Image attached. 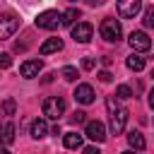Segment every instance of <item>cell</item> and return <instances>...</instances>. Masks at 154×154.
I'll use <instances>...</instances> for the list:
<instances>
[{
  "instance_id": "1",
  "label": "cell",
  "mask_w": 154,
  "mask_h": 154,
  "mask_svg": "<svg viewBox=\"0 0 154 154\" xmlns=\"http://www.w3.org/2000/svg\"><path fill=\"white\" fill-rule=\"evenodd\" d=\"M99 34H101V38H106V41L116 43V41L123 36V26H120V22H118V19L106 17V19L101 22V26H99Z\"/></svg>"
},
{
  "instance_id": "2",
  "label": "cell",
  "mask_w": 154,
  "mask_h": 154,
  "mask_svg": "<svg viewBox=\"0 0 154 154\" xmlns=\"http://www.w3.org/2000/svg\"><path fill=\"white\" fill-rule=\"evenodd\" d=\"M19 29V17L14 12H0V38H10Z\"/></svg>"
},
{
  "instance_id": "3",
  "label": "cell",
  "mask_w": 154,
  "mask_h": 154,
  "mask_svg": "<svg viewBox=\"0 0 154 154\" xmlns=\"http://www.w3.org/2000/svg\"><path fill=\"white\" fill-rule=\"evenodd\" d=\"M63 113H65V99H60V96H51V99L43 101V116H46V118L58 120Z\"/></svg>"
},
{
  "instance_id": "4",
  "label": "cell",
  "mask_w": 154,
  "mask_h": 154,
  "mask_svg": "<svg viewBox=\"0 0 154 154\" xmlns=\"http://www.w3.org/2000/svg\"><path fill=\"white\" fill-rule=\"evenodd\" d=\"M58 24H63V14L58 10H46L36 17V26L38 29H55Z\"/></svg>"
},
{
  "instance_id": "5",
  "label": "cell",
  "mask_w": 154,
  "mask_h": 154,
  "mask_svg": "<svg viewBox=\"0 0 154 154\" xmlns=\"http://www.w3.org/2000/svg\"><path fill=\"white\" fill-rule=\"evenodd\" d=\"M140 10H142V2H140V0H120V2L116 5L118 17H123V19H132Z\"/></svg>"
},
{
  "instance_id": "6",
  "label": "cell",
  "mask_w": 154,
  "mask_h": 154,
  "mask_svg": "<svg viewBox=\"0 0 154 154\" xmlns=\"http://www.w3.org/2000/svg\"><path fill=\"white\" fill-rule=\"evenodd\" d=\"M91 34H94V26H91L89 22H77V24L72 26V38H75L77 43L91 41Z\"/></svg>"
},
{
  "instance_id": "7",
  "label": "cell",
  "mask_w": 154,
  "mask_h": 154,
  "mask_svg": "<svg viewBox=\"0 0 154 154\" xmlns=\"http://www.w3.org/2000/svg\"><path fill=\"white\" fill-rule=\"evenodd\" d=\"M130 46H132L135 53H144V51L152 48V38H149L144 31H132V34H130Z\"/></svg>"
},
{
  "instance_id": "8",
  "label": "cell",
  "mask_w": 154,
  "mask_h": 154,
  "mask_svg": "<svg viewBox=\"0 0 154 154\" xmlns=\"http://www.w3.org/2000/svg\"><path fill=\"white\" fill-rule=\"evenodd\" d=\"M84 135L89 140H94V142H103L106 140V125L101 120H89L87 128H84Z\"/></svg>"
},
{
  "instance_id": "9",
  "label": "cell",
  "mask_w": 154,
  "mask_h": 154,
  "mask_svg": "<svg viewBox=\"0 0 154 154\" xmlns=\"http://www.w3.org/2000/svg\"><path fill=\"white\" fill-rule=\"evenodd\" d=\"M125 123H128V108H116L111 113V132L120 135L125 130Z\"/></svg>"
},
{
  "instance_id": "10",
  "label": "cell",
  "mask_w": 154,
  "mask_h": 154,
  "mask_svg": "<svg viewBox=\"0 0 154 154\" xmlns=\"http://www.w3.org/2000/svg\"><path fill=\"white\" fill-rule=\"evenodd\" d=\"M75 99H77L79 103L89 106V103L94 101V89H91V84H77V89H75Z\"/></svg>"
},
{
  "instance_id": "11",
  "label": "cell",
  "mask_w": 154,
  "mask_h": 154,
  "mask_svg": "<svg viewBox=\"0 0 154 154\" xmlns=\"http://www.w3.org/2000/svg\"><path fill=\"white\" fill-rule=\"evenodd\" d=\"M19 72H22V77H26V79L36 77V75L41 72V60H26V63H22Z\"/></svg>"
},
{
  "instance_id": "12",
  "label": "cell",
  "mask_w": 154,
  "mask_h": 154,
  "mask_svg": "<svg viewBox=\"0 0 154 154\" xmlns=\"http://www.w3.org/2000/svg\"><path fill=\"white\" fill-rule=\"evenodd\" d=\"M128 144L132 147V152H142L147 147V142H144V137H142L140 130H130L128 132Z\"/></svg>"
},
{
  "instance_id": "13",
  "label": "cell",
  "mask_w": 154,
  "mask_h": 154,
  "mask_svg": "<svg viewBox=\"0 0 154 154\" xmlns=\"http://www.w3.org/2000/svg\"><path fill=\"white\" fill-rule=\"evenodd\" d=\"M58 51H63V41H60V38H48V41H43L41 48H38L41 55H51V53H58Z\"/></svg>"
},
{
  "instance_id": "14",
  "label": "cell",
  "mask_w": 154,
  "mask_h": 154,
  "mask_svg": "<svg viewBox=\"0 0 154 154\" xmlns=\"http://www.w3.org/2000/svg\"><path fill=\"white\" fill-rule=\"evenodd\" d=\"M46 132H48V128H46V120L36 118V120L31 123V137H34V140H41V137H46Z\"/></svg>"
},
{
  "instance_id": "15",
  "label": "cell",
  "mask_w": 154,
  "mask_h": 154,
  "mask_svg": "<svg viewBox=\"0 0 154 154\" xmlns=\"http://www.w3.org/2000/svg\"><path fill=\"white\" fill-rule=\"evenodd\" d=\"M63 142H65L67 149H79V147H82V135H77V132H65V135H63Z\"/></svg>"
},
{
  "instance_id": "16",
  "label": "cell",
  "mask_w": 154,
  "mask_h": 154,
  "mask_svg": "<svg viewBox=\"0 0 154 154\" xmlns=\"http://www.w3.org/2000/svg\"><path fill=\"white\" fill-rule=\"evenodd\" d=\"M75 19H79V10L77 7H70L63 12V24L65 26H75Z\"/></svg>"
},
{
  "instance_id": "17",
  "label": "cell",
  "mask_w": 154,
  "mask_h": 154,
  "mask_svg": "<svg viewBox=\"0 0 154 154\" xmlns=\"http://www.w3.org/2000/svg\"><path fill=\"white\" fill-rule=\"evenodd\" d=\"M128 67H130L132 72H140V70L144 67V58H142L140 53H132V55L128 58Z\"/></svg>"
},
{
  "instance_id": "18",
  "label": "cell",
  "mask_w": 154,
  "mask_h": 154,
  "mask_svg": "<svg viewBox=\"0 0 154 154\" xmlns=\"http://www.w3.org/2000/svg\"><path fill=\"white\" fill-rule=\"evenodd\" d=\"M0 137H2L5 144H12V142H14V125H12V123H5L2 130H0Z\"/></svg>"
},
{
  "instance_id": "19",
  "label": "cell",
  "mask_w": 154,
  "mask_h": 154,
  "mask_svg": "<svg viewBox=\"0 0 154 154\" xmlns=\"http://www.w3.org/2000/svg\"><path fill=\"white\" fill-rule=\"evenodd\" d=\"M60 75H63V77H65V79H67V82H75V79H77V77H79V75H77V70H75V67H72V65H65V67H63V72H60Z\"/></svg>"
},
{
  "instance_id": "20",
  "label": "cell",
  "mask_w": 154,
  "mask_h": 154,
  "mask_svg": "<svg viewBox=\"0 0 154 154\" xmlns=\"http://www.w3.org/2000/svg\"><path fill=\"white\" fill-rule=\"evenodd\" d=\"M144 26H154V5H147L144 7Z\"/></svg>"
},
{
  "instance_id": "21",
  "label": "cell",
  "mask_w": 154,
  "mask_h": 154,
  "mask_svg": "<svg viewBox=\"0 0 154 154\" xmlns=\"http://www.w3.org/2000/svg\"><path fill=\"white\" fill-rule=\"evenodd\" d=\"M2 111H5V116H14V111H17L14 99H5V101H2Z\"/></svg>"
},
{
  "instance_id": "22",
  "label": "cell",
  "mask_w": 154,
  "mask_h": 154,
  "mask_svg": "<svg viewBox=\"0 0 154 154\" xmlns=\"http://www.w3.org/2000/svg\"><path fill=\"white\" fill-rule=\"evenodd\" d=\"M116 96H118V99H130V96H132V89H130L128 84H120V87L116 89Z\"/></svg>"
},
{
  "instance_id": "23",
  "label": "cell",
  "mask_w": 154,
  "mask_h": 154,
  "mask_svg": "<svg viewBox=\"0 0 154 154\" xmlns=\"http://www.w3.org/2000/svg\"><path fill=\"white\" fill-rule=\"evenodd\" d=\"M12 65V58H10V53H0V67L5 70V67H10Z\"/></svg>"
},
{
  "instance_id": "24",
  "label": "cell",
  "mask_w": 154,
  "mask_h": 154,
  "mask_svg": "<svg viewBox=\"0 0 154 154\" xmlns=\"http://www.w3.org/2000/svg\"><path fill=\"white\" fill-rule=\"evenodd\" d=\"M84 116H87L84 111H75V113L70 116V120H72V123H84Z\"/></svg>"
},
{
  "instance_id": "25",
  "label": "cell",
  "mask_w": 154,
  "mask_h": 154,
  "mask_svg": "<svg viewBox=\"0 0 154 154\" xmlns=\"http://www.w3.org/2000/svg\"><path fill=\"white\" fill-rule=\"evenodd\" d=\"M94 65H96L94 58H84V60H82V67H84V70H94Z\"/></svg>"
},
{
  "instance_id": "26",
  "label": "cell",
  "mask_w": 154,
  "mask_h": 154,
  "mask_svg": "<svg viewBox=\"0 0 154 154\" xmlns=\"http://www.w3.org/2000/svg\"><path fill=\"white\" fill-rule=\"evenodd\" d=\"M99 79H101V82H111V79H113V75H111L108 70H101V72H99Z\"/></svg>"
},
{
  "instance_id": "27",
  "label": "cell",
  "mask_w": 154,
  "mask_h": 154,
  "mask_svg": "<svg viewBox=\"0 0 154 154\" xmlns=\"http://www.w3.org/2000/svg\"><path fill=\"white\" fill-rule=\"evenodd\" d=\"M82 154H101V152H99V147H84Z\"/></svg>"
},
{
  "instance_id": "28",
  "label": "cell",
  "mask_w": 154,
  "mask_h": 154,
  "mask_svg": "<svg viewBox=\"0 0 154 154\" xmlns=\"http://www.w3.org/2000/svg\"><path fill=\"white\" fill-rule=\"evenodd\" d=\"M149 106H152V108H154V89H152V91H149Z\"/></svg>"
},
{
  "instance_id": "29",
  "label": "cell",
  "mask_w": 154,
  "mask_h": 154,
  "mask_svg": "<svg viewBox=\"0 0 154 154\" xmlns=\"http://www.w3.org/2000/svg\"><path fill=\"white\" fill-rule=\"evenodd\" d=\"M0 154H10V152H7V149H5V147H0Z\"/></svg>"
},
{
  "instance_id": "30",
  "label": "cell",
  "mask_w": 154,
  "mask_h": 154,
  "mask_svg": "<svg viewBox=\"0 0 154 154\" xmlns=\"http://www.w3.org/2000/svg\"><path fill=\"white\" fill-rule=\"evenodd\" d=\"M123 154H135V152H132V149H128V152H123Z\"/></svg>"
},
{
  "instance_id": "31",
  "label": "cell",
  "mask_w": 154,
  "mask_h": 154,
  "mask_svg": "<svg viewBox=\"0 0 154 154\" xmlns=\"http://www.w3.org/2000/svg\"><path fill=\"white\" fill-rule=\"evenodd\" d=\"M149 75H152V77H154V67H152V72H149Z\"/></svg>"
},
{
  "instance_id": "32",
  "label": "cell",
  "mask_w": 154,
  "mask_h": 154,
  "mask_svg": "<svg viewBox=\"0 0 154 154\" xmlns=\"http://www.w3.org/2000/svg\"><path fill=\"white\" fill-rule=\"evenodd\" d=\"M0 130H2V128H0Z\"/></svg>"
}]
</instances>
